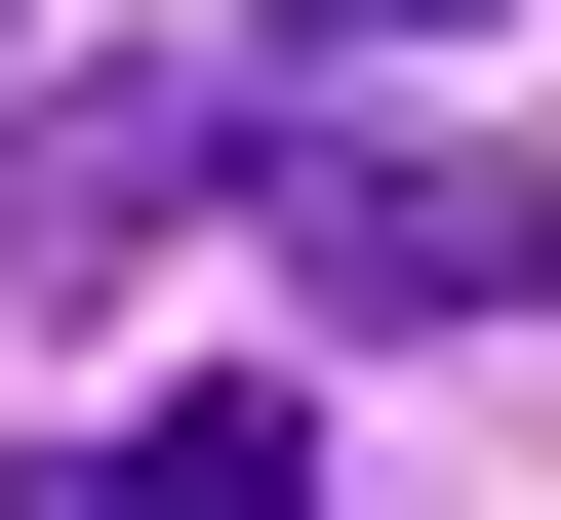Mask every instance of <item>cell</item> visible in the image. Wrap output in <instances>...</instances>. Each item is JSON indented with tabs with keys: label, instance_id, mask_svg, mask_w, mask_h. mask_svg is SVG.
I'll list each match as a JSON object with an SVG mask.
<instances>
[{
	"label": "cell",
	"instance_id": "1",
	"mask_svg": "<svg viewBox=\"0 0 561 520\" xmlns=\"http://www.w3.org/2000/svg\"><path fill=\"white\" fill-rule=\"evenodd\" d=\"M280 280H321V321H561V161H481V120H321L280 81Z\"/></svg>",
	"mask_w": 561,
	"mask_h": 520
},
{
	"label": "cell",
	"instance_id": "2",
	"mask_svg": "<svg viewBox=\"0 0 561 520\" xmlns=\"http://www.w3.org/2000/svg\"><path fill=\"white\" fill-rule=\"evenodd\" d=\"M201 161H280V120H241V81H121V120H41V161H0V280H121Z\"/></svg>",
	"mask_w": 561,
	"mask_h": 520
},
{
	"label": "cell",
	"instance_id": "3",
	"mask_svg": "<svg viewBox=\"0 0 561 520\" xmlns=\"http://www.w3.org/2000/svg\"><path fill=\"white\" fill-rule=\"evenodd\" d=\"M81 520H321V401H161V440H121Z\"/></svg>",
	"mask_w": 561,
	"mask_h": 520
},
{
	"label": "cell",
	"instance_id": "4",
	"mask_svg": "<svg viewBox=\"0 0 561 520\" xmlns=\"http://www.w3.org/2000/svg\"><path fill=\"white\" fill-rule=\"evenodd\" d=\"M280 41H481V0H280Z\"/></svg>",
	"mask_w": 561,
	"mask_h": 520
},
{
	"label": "cell",
	"instance_id": "5",
	"mask_svg": "<svg viewBox=\"0 0 561 520\" xmlns=\"http://www.w3.org/2000/svg\"><path fill=\"white\" fill-rule=\"evenodd\" d=\"M0 41H41V0H0Z\"/></svg>",
	"mask_w": 561,
	"mask_h": 520
}]
</instances>
